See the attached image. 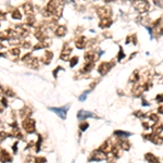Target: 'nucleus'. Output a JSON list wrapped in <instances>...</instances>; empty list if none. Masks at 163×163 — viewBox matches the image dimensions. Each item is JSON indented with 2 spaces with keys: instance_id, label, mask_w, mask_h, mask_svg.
<instances>
[{
  "instance_id": "nucleus-1",
  "label": "nucleus",
  "mask_w": 163,
  "mask_h": 163,
  "mask_svg": "<svg viewBox=\"0 0 163 163\" xmlns=\"http://www.w3.org/2000/svg\"><path fill=\"white\" fill-rule=\"evenodd\" d=\"M22 126H23V128L27 133H34V132H35V130H36L35 121L32 120L31 117H27V119H25V120L23 121V123H22Z\"/></svg>"
},
{
  "instance_id": "nucleus-2",
  "label": "nucleus",
  "mask_w": 163,
  "mask_h": 163,
  "mask_svg": "<svg viewBox=\"0 0 163 163\" xmlns=\"http://www.w3.org/2000/svg\"><path fill=\"white\" fill-rule=\"evenodd\" d=\"M144 137L146 139L150 140L151 143L155 144V145H161L163 143V137H161L160 135H157V134H148V135H145Z\"/></svg>"
},
{
  "instance_id": "nucleus-3",
  "label": "nucleus",
  "mask_w": 163,
  "mask_h": 163,
  "mask_svg": "<svg viewBox=\"0 0 163 163\" xmlns=\"http://www.w3.org/2000/svg\"><path fill=\"white\" fill-rule=\"evenodd\" d=\"M106 159V153H103L101 150H95L94 152L90 154L89 161H102Z\"/></svg>"
},
{
  "instance_id": "nucleus-4",
  "label": "nucleus",
  "mask_w": 163,
  "mask_h": 163,
  "mask_svg": "<svg viewBox=\"0 0 163 163\" xmlns=\"http://www.w3.org/2000/svg\"><path fill=\"white\" fill-rule=\"evenodd\" d=\"M25 59H28V60H26L25 62L29 68H32V69H37V68H38L39 62L36 58H32L31 54H26V56L23 58V60H25Z\"/></svg>"
},
{
  "instance_id": "nucleus-5",
  "label": "nucleus",
  "mask_w": 163,
  "mask_h": 163,
  "mask_svg": "<svg viewBox=\"0 0 163 163\" xmlns=\"http://www.w3.org/2000/svg\"><path fill=\"white\" fill-rule=\"evenodd\" d=\"M113 66V63H109V62H102L98 68V72L101 75H105L106 73H108V71H110V69Z\"/></svg>"
},
{
  "instance_id": "nucleus-6",
  "label": "nucleus",
  "mask_w": 163,
  "mask_h": 163,
  "mask_svg": "<svg viewBox=\"0 0 163 163\" xmlns=\"http://www.w3.org/2000/svg\"><path fill=\"white\" fill-rule=\"evenodd\" d=\"M98 16L102 19H110V16H111V10L107 7H102V8H99L97 11Z\"/></svg>"
},
{
  "instance_id": "nucleus-7",
  "label": "nucleus",
  "mask_w": 163,
  "mask_h": 163,
  "mask_svg": "<svg viewBox=\"0 0 163 163\" xmlns=\"http://www.w3.org/2000/svg\"><path fill=\"white\" fill-rule=\"evenodd\" d=\"M113 148H114V146L111 144V141H109V140H107L103 145L100 147V150L102 151L103 153H112V151H113Z\"/></svg>"
},
{
  "instance_id": "nucleus-8",
  "label": "nucleus",
  "mask_w": 163,
  "mask_h": 163,
  "mask_svg": "<svg viewBox=\"0 0 163 163\" xmlns=\"http://www.w3.org/2000/svg\"><path fill=\"white\" fill-rule=\"evenodd\" d=\"M135 8L139 12H146L149 9V3L147 1H138V2L135 3Z\"/></svg>"
},
{
  "instance_id": "nucleus-9",
  "label": "nucleus",
  "mask_w": 163,
  "mask_h": 163,
  "mask_svg": "<svg viewBox=\"0 0 163 163\" xmlns=\"http://www.w3.org/2000/svg\"><path fill=\"white\" fill-rule=\"evenodd\" d=\"M68 108L69 107H63V108H50L51 111L56 112L62 119H65L66 116V111H68Z\"/></svg>"
},
{
  "instance_id": "nucleus-10",
  "label": "nucleus",
  "mask_w": 163,
  "mask_h": 163,
  "mask_svg": "<svg viewBox=\"0 0 163 163\" xmlns=\"http://www.w3.org/2000/svg\"><path fill=\"white\" fill-rule=\"evenodd\" d=\"M97 59L98 56H96V54L92 52V51H87L86 54H85V60L87 62H95Z\"/></svg>"
},
{
  "instance_id": "nucleus-11",
  "label": "nucleus",
  "mask_w": 163,
  "mask_h": 163,
  "mask_svg": "<svg viewBox=\"0 0 163 163\" xmlns=\"http://www.w3.org/2000/svg\"><path fill=\"white\" fill-rule=\"evenodd\" d=\"M12 160L11 158V155L9 154V152L5 149H1V162L2 163H7V162H10Z\"/></svg>"
},
{
  "instance_id": "nucleus-12",
  "label": "nucleus",
  "mask_w": 163,
  "mask_h": 163,
  "mask_svg": "<svg viewBox=\"0 0 163 163\" xmlns=\"http://www.w3.org/2000/svg\"><path fill=\"white\" fill-rule=\"evenodd\" d=\"M71 52H72V49L70 48L69 46H64L63 50H62V52H61V59L62 60H68L69 57H70V54H71Z\"/></svg>"
},
{
  "instance_id": "nucleus-13",
  "label": "nucleus",
  "mask_w": 163,
  "mask_h": 163,
  "mask_svg": "<svg viewBox=\"0 0 163 163\" xmlns=\"http://www.w3.org/2000/svg\"><path fill=\"white\" fill-rule=\"evenodd\" d=\"M52 57H54L52 52H50V51H46L45 54L43 56V58H41V61H43L45 64H49L51 61V59H52Z\"/></svg>"
},
{
  "instance_id": "nucleus-14",
  "label": "nucleus",
  "mask_w": 163,
  "mask_h": 163,
  "mask_svg": "<svg viewBox=\"0 0 163 163\" xmlns=\"http://www.w3.org/2000/svg\"><path fill=\"white\" fill-rule=\"evenodd\" d=\"M145 159L149 163H160L159 159L157 158L154 154H152V153H146V154H145Z\"/></svg>"
},
{
  "instance_id": "nucleus-15",
  "label": "nucleus",
  "mask_w": 163,
  "mask_h": 163,
  "mask_svg": "<svg viewBox=\"0 0 163 163\" xmlns=\"http://www.w3.org/2000/svg\"><path fill=\"white\" fill-rule=\"evenodd\" d=\"M152 130L153 134H157V135H160V133L163 130V125L161 123H155L152 126Z\"/></svg>"
},
{
  "instance_id": "nucleus-16",
  "label": "nucleus",
  "mask_w": 163,
  "mask_h": 163,
  "mask_svg": "<svg viewBox=\"0 0 163 163\" xmlns=\"http://www.w3.org/2000/svg\"><path fill=\"white\" fill-rule=\"evenodd\" d=\"M111 23H112L111 19H102V20H100V22H99V26L102 28H107L111 25Z\"/></svg>"
},
{
  "instance_id": "nucleus-17",
  "label": "nucleus",
  "mask_w": 163,
  "mask_h": 163,
  "mask_svg": "<svg viewBox=\"0 0 163 163\" xmlns=\"http://www.w3.org/2000/svg\"><path fill=\"white\" fill-rule=\"evenodd\" d=\"M65 33H66V27H65V26L60 25V26H58V27H57V29H56V35L57 36H59V37H62V36L65 35Z\"/></svg>"
},
{
  "instance_id": "nucleus-18",
  "label": "nucleus",
  "mask_w": 163,
  "mask_h": 163,
  "mask_svg": "<svg viewBox=\"0 0 163 163\" xmlns=\"http://www.w3.org/2000/svg\"><path fill=\"white\" fill-rule=\"evenodd\" d=\"M119 146H120V148L122 150H130V143L125 139H121L120 143H119Z\"/></svg>"
},
{
  "instance_id": "nucleus-19",
  "label": "nucleus",
  "mask_w": 163,
  "mask_h": 163,
  "mask_svg": "<svg viewBox=\"0 0 163 163\" xmlns=\"http://www.w3.org/2000/svg\"><path fill=\"white\" fill-rule=\"evenodd\" d=\"M24 8V11H25V13L27 14L28 16H29V14H33V5H32L31 2H26L25 5H23Z\"/></svg>"
},
{
  "instance_id": "nucleus-20",
  "label": "nucleus",
  "mask_w": 163,
  "mask_h": 163,
  "mask_svg": "<svg viewBox=\"0 0 163 163\" xmlns=\"http://www.w3.org/2000/svg\"><path fill=\"white\" fill-rule=\"evenodd\" d=\"M77 116H78V119H86V117H92L95 115L94 113L88 112V111H79Z\"/></svg>"
},
{
  "instance_id": "nucleus-21",
  "label": "nucleus",
  "mask_w": 163,
  "mask_h": 163,
  "mask_svg": "<svg viewBox=\"0 0 163 163\" xmlns=\"http://www.w3.org/2000/svg\"><path fill=\"white\" fill-rule=\"evenodd\" d=\"M85 43H86V39H85V37H83V36H81V37L77 38L76 41H75V45H76V47L79 49L85 47Z\"/></svg>"
},
{
  "instance_id": "nucleus-22",
  "label": "nucleus",
  "mask_w": 163,
  "mask_h": 163,
  "mask_svg": "<svg viewBox=\"0 0 163 163\" xmlns=\"http://www.w3.org/2000/svg\"><path fill=\"white\" fill-rule=\"evenodd\" d=\"M143 92H144V87L140 86V85H136L133 88V95H135V96H140V95L143 94Z\"/></svg>"
},
{
  "instance_id": "nucleus-23",
  "label": "nucleus",
  "mask_w": 163,
  "mask_h": 163,
  "mask_svg": "<svg viewBox=\"0 0 163 163\" xmlns=\"http://www.w3.org/2000/svg\"><path fill=\"white\" fill-rule=\"evenodd\" d=\"M94 64H95V62H87L86 65H85L84 68L82 69V72H84V73H87V72L92 71V68H94Z\"/></svg>"
},
{
  "instance_id": "nucleus-24",
  "label": "nucleus",
  "mask_w": 163,
  "mask_h": 163,
  "mask_svg": "<svg viewBox=\"0 0 163 163\" xmlns=\"http://www.w3.org/2000/svg\"><path fill=\"white\" fill-rule=\"evenodd\" d=\"M11 16H12L13 19H16V20H20V19L22 18L20 10H18V9H14V10L11 12Z\"/></svg>"
},
{
  "instance_id": "nucleus-25",
  "label": "nucleus",
  "mask_w": 163,
  "mask_h": 163,
  "mask_svg": "<svg viewBox=\"0 0 163 163\" xmlns=\"http://www.w3.org/2000/svg\"><path fill=\"white\" fill-rule=\"evenodd\" d=\"M138 79H139V75H138V72H137V71L133 72L132 75H130V82H137Z\"/></svg>"
},
{
  "instance_id": "nucleus-26",
  "label": "nucleus",
  "mask_w": 163,
  "mask_h": 163,
  "mask_svg": "<svg viewBox=\"0 0 163 163\" xmlns=\"http://www.w3.org/2000/svg\"><path fill=\"white\" fill-rule=\"evenodd\" d=\"M116 136H122V137H127V136H130V133H126V132H123V130H115L114 133Z\"/></svg>"
},
{
  "instance_id": "nucleus-27",
  "label": "nucleus",
  "mask_w": 163,
  "mask_h": 163,
  "mask_svg": "<svg viewBox=\"0 0 163 163\" xmlns=\"http://www.w3.org/2000/svg\"><path fill=\"white\" fill-rule=\"evenodd\" d=\"M47 46H49V45H47V43L40 41V43H38L35 47H34V49H35V50H37V49H41V48H43V47H47Z\"/></svg>"
},
{
  "instance_id": "nucleus-28",
  "label": "nucleus",
  "mask_w": 163,
  "mask_h": 163,
  "mask_svg": "<svg viewBox=\"0 0 163 163\" xmlns=\"http://www.w3.org/2000/svg\"><path fill=\"white\" fill-rule=\"evenodd\" d=\"M5 92L7 96H9V97H13V96H14V92H13L10 88H8V87H5Z\"/></svg>"
},
{
  "instance_id": "nucleus-29",
  "label": "nucleus",
  "mask_w": 163,
  "mask_h": 163,
  "mask_svg": "<svg viewBox=\"0 0 163 163\" xmlns=\"http://www.w3.org/2000/svg\"><path fill=\"white\" fill-rule=\"evenodd\" d=\"M26 22H27L28 25H33L34 22H35V18H34L33 16H27V20H26Z\"/></svg>"
},
{
  "instance_id": "nucleus-30",
  "label": "nucleus",
  "mask_w": 163,
  "mask_h": 163,
  "mask_svg": "<svg viewBox=\"0 0 163 163\" xmlns=\"http://www.w3.org/2000/svg\"><path fill=\"white\" fill-rule=\"evenodd\" d=\"M11 54H12V56H19V54H20V49L19 48H13V49H11Z\"/></svg>"
},
{
  "instance_id": "nucleus-31",
  "label": "nucleus",
  "mask_w": 163,
  "mask_h": 163,
  "mask_svg": "<svg viewBox=\"0 0 163 163\" xmlns=\"http://www.w3.org/2000/svg\"><path fill=\"white\" fill-rule=\"evenodd\" d=\"M35 163H46V159L43 157H38L35 159Z\"/></svg>"
},
{
  "instance_id": "nucleus-32",
  "label": "nucleus",
  "mask_w": 163,
  "mask_h": 163,
  "mask_svg": "<svg viewBox=\"0 0 163 163\" xmlns=\"http://www.w3.org/2000/svg\"><path fill=\"white\" fill-rule=\"evenodd\" d=\"M87 127H88V123L87 122H83V123H81V125H79V128H81V130H83V132H84Z\"/></svg>"
},
{
  "instance_id": "nucleus-33",
  "label": "nucleus",
  "mask_w": 163,
  "mask_h": 163,
  "mask_svg": "<svg viewBox=\"0 0 163 163\" xmlns=\"http://www.w3.org/2000/svg\"><path fill=\"white\" fill-rule=\"evenodd\" d=\"M77 61H78V58H77V57H74V58L71 59V64H70V65H71L72 68H73V66L77 63Z\"/></svg>"
},
{
  "instance_id": "nucleus-34",
  "label": "nucleus",
  "mask_w": 163,
  "mask_h": 163,
  "mask_svg": "<svg viewBox=\"0 0 163 163\" xmlns=\"http://www.w3.org/2000/svg\"><path fill=\"white\" fill-rule=\"evenodd\" d=\"M157 100H158V101H163V94L158 95V96H157Z\"/></svg>"
},
{
  "instance_id": "nucleus-35",
  "label": "nucleus",
  "mask_w": 163,
  "mask_h": 163,
  "mask_svg": "<svg viewBox=\"0 0 163 163\" xmlns=\"http://www.w3.org/2000/svg\"><path fill=\"white\" fill-rule=\"evenodd\" d=\"M124 57V54H123V50L122 48H120V56H119V60H121V59Z\"/></svg>"
},
{
  "instance_id": "nucleus-36",
  "label": "nucleus",
  "mask_w": 163,
  "mask_h": 163,
  "mask_svg": "<svg viewBox=\"0 0 163 163\" xmlns=\"http://www.w3.org/2000/svg\"><path fill=\"white\" fill-rule=\"evenodd\" d=\"M23 47H24V48H29L31 46H29V43H23Z\"/></svg>"
},
{
  "instance_id": "nucleus-37",
  "label": "nucleus",
  "mask_w": 163,
  "mask_h": 163,
  "mask_svg": "<svg viewBox=\"0 0 163 163\" xmlns=\"http://www.w3.org/2000/svg\"><path fill=\"white\" fill-rule=\"evenodd\" d=\"M158 111H159V112H160V113H162V114H163V106H161V107H159Z\"/></svg>"
},
{
  "instance_id": "nucleus-38",
  "label": "nucleus",
  "mask_w": 163,
  "mask_h": 163,
  "mask_svg": "<svg viewBox=\"0 0 163 163\" xmlns=\"http://www.w3.org/2000/svg\"><path fill=\"white\" fill-rule=\"evenodd\" d=\"M130 38L128 37L127 40H126V43H130ZM133 40H134V43H136V37H135V38H133Z\"/></svg>"
},
{
  "instance_id": "nucleus-39",
  "label": "nucleus",
  "mask_w": 163,
  "mask_h": 163,
  "mask_svg": "<svg viewBox=\"0 0 163 163\" xmlns=\"http://www.w3.org/2000/svg\"><path fill=\"white\" fill-rule=\"evenodd\" d=\"M160 33H161V34H163V27H162V28H161V31H160Z\"/></svg>"
}]
</instances>
